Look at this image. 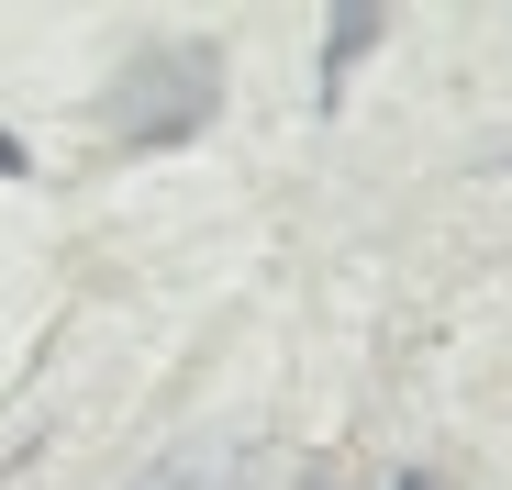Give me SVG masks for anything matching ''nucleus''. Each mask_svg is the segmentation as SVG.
<instances>
[{
	"instance_id": "7ed1b4c3",
	"label": "nucleus",
	"mask_w": 512,
	"mask_h": 490,
	"mask_svg": "<svg viewBox=\"0 0 512 490\" xmlns=\"http://www.w3.org/2000/svg\"><path fill=\"white\" fill-rule=\"evenodd\" d=\"M0 179H23V134H0Z\"/></svg>"
},
{
	"instance_id": "20e7f679",
	"label": "nucleus",
	"mask_w": 512,
	"mask_h": 490,
	"mask_svg": "<svg viewBox=\"0 0 512 490\" xmlns=\"http://www.w3.org/2000/svg\"><path fill=\"white\" fill-rule=\"evenodd\" d=\"M390 490H435V479H390Z\"/></svg>"
},
{
	"instance_id": "f257e3e1",
	"label": "nucleus",
	"mask_w": 512,
	"mask_h": 490,
	"mask_svg": "<svg viewBox=\"0 0 512 490\" xmlns=\"http://www.w3.org/2000/svg\"><path fill=\"white\" fill-rule=\"evenodd\" d=\"M212 101H223V56H212L201 34H156V45H134V67L112 78V134H123V145H179V134L212 123Z\"/></svg>"
},
{
	"instance_id": "f03ea898",
	"label": "nucleus",
	"mask_w": 512,
	"mask_h": 490,
	"mask_svg": "<svg viewBox=\"0 0 512 490\" xmlns=\"http://www.w3.org/2000/svg\"><path fill=\"white\" fill-rule=\"evenodd\" d=\"M379 34H390V12H368V0H346V12L323 23V90H346V67H357V56H368Z\"/></svg>"
}]
</instances>
